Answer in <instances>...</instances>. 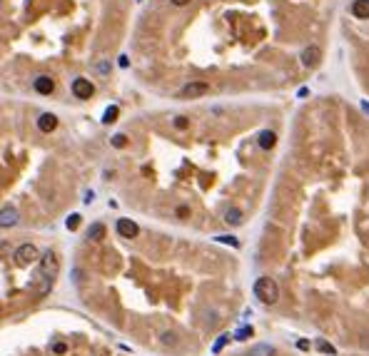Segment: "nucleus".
Instances as JSON below:
<instances>
[{"label":"nucleus","mask_w":369,"mask_h":356,"mask_svg":"<svg viewBox=\"0 0 369 356\" xmlns=\"http://www.w3.org/2000/svg\"><path fill=\"white\" fill-rule=\"evenodd\" d=\"M299 60H302V65H305V68H317V65H319V60H322V50H319V48H317V45H310V48H305V50H302V57H299Z\"/></svg>","instance_id":"39448f33"},{"label":"nucleus","mask_w":369,"mask_h":356,"mask_svg":"<svg viewBox=\"0 0 369 356\" xmlns=\"http://www.w3.org/2000/svg\"><path fill=\"white\" fill-rule=\"evenodd\" d=\"M33 87H35V93H40V95H53V90H55V80L48 77V75H40V77H35Z\"/></svg>","instance_id":"1a4fd4ad"},{"label":"nucleus","mask_w":369,"mask_h":356,"mask_svg":"<svg viewBox=\"0 0 369 356\" xmlns=\"http://www.w3.org/2000/svg\"><path fill=\"white\" fill-rule=\"evenodd\" d=\"M172 125H175L177 130H185V127H187V117H175V122H172Z\"/></svg>","instance_id":"393cba45"},{"label":"nucleus","mask_w":369,"mask_h":356,"mask_svg":"<svg viewBox=\"0 0 369 356\" xmlns=\"http://www.w3.org/2000/svg\"><path fill=\"white\" fill-rule=\"evenodd\" d=\"M13 259H15L18 266H30L35 259H40V252H38V247H33V244H23V247L15 249Z\"/></svg>","instance_id":"f03ea898"},{"label":"nucleus","mask_w":369,"mask_h":356,"mask_svg":"<svg viewBox=\"0 0 369 356\" xmlns=\"http://www.w3.org/2000/svg\"><path fill=\"white\" fill-rule=\"evenodd\" d=\"M170 3H172V5H177V8H185V5H190L192 0H170Z\"/></svg>","instance_id":"cd10ccee"},{"label":"nucleus","mask_w":369,"mask_h":356,"mask_svg":"<svg viewBox=\"0 0 369 356\" xmlns=\"http://www.w3.org/2000/svg\"><path fill=\"white\" fill-rule=\"evenodd\" d=\"M55 127H58V117H55L53 113H42L38 117V130L40 132H53Z\"/></svg>","instance_id":"9d476101"},{"label":"nucleus","mask_w":369,"mask_h":356,"mask_svg":"<svg viewBox=\"0 0 369 356\" xmlns=\"http://www.w3.org/2000/svg\"><path fill=\"white\" fill-rule=\"evenodd\" d=\"M110 145H113V147H117V150H120V147H125V145H127V137H125V135H113V140H110Z\"/></svg>","instance_id":"412c9836"},{"label":"nucleus","mask_w":369,"mask_h":356,"mask_svg":"<svg viewBox=\"0 0 369 356\" xmlns=\"http://www.w3.org/2000/svg\"><path fill=\"white\" fill-rule=\"evenodd\" d=\"M352 15L359 20H369V0H354L352 3Z\"/></svg>","instance_id":"f8f14e48"},{"label":"nucleus","mask_w":369,"mask_h":356,"mask_svg":"<svg viewBox=\"0 0 369 356\" xmlns=\"http://www.w3.org/2000/svg\"><path fill=\"white\" fill-rule=\"evenodd\" d=\"M95 70L97 73H102V75H107V73H110V65H107V62H97Z\"/></svg>","instance_id":"a878e982"},{"label":"nucleus","mask_w":369,"mask_h":356,"mask_svg":"<svg viewBox=\"0 0 369 356\" xmlns=\"http://www.w3.org/2000/svg\"><path fill=\"white\" fill-rule=\"evenodd\" d=\"M117 115H120L117 105H110V107L105 110V115H102V122H105V125H113V122L117 120Z\"/></svg>","instance_id":"dca6fc26"},{"label":"nucleus","mask_w":369,"mask_h":356,"mask_svg":"<svg viewBox=\"0 0 369 356\" xmlns=\"http://www.w3.org/2000/svg\"><path fill=\"white\" fill-rule=\"evenodd\" d=\"M80 219H82L80 214H70L65 225H68V229H70V232H75V229H78V227H80Z\"/></svg>","instance_id":"aec40b11"},{"label":"nucleus","mask_w":369,"mask_h":356,"mask_svg":"<svg viewBox=\"0 0 369 356\" xmlns=\"http://www.w3.org/2000/svg\"><path fill=\"white\" fill-rule=\"evenodd\" d=\"M257 142H259L262 150H272L274 145H277V135H274L272 130H262L257 135Z\"/></svg>","instance_id":"9b49d317"},{"label":"nucleus","mask_w":369,"mask_h":356,"mask_svg":"<svg viewBox=\"0 0 369 356\" xmlns=\"http://www.w3.org/2000/svg\"><path fill=\"white\" fill-rule=\"evenodd\" d=\"M117 234L125 237V239H135L137 234H140V227L133 219H127V217H120L117 219Z\"/></svg>","instance_id":"20e7f679"},{"label":"nucleus","mask_w":369,"mask_h":356,"mask_svg":"<svg viewBox=\"0 0 369 356\" xmlns=\"http://www.w3.org/2000/svg\"><path fill=\"white\" fill-rule=\"evenodd\" d=\"M55 269H58V262H55V254L53 252H45L42 259H40V272L45 279H53L55 277Z\"/></svg>","instance_id":"423d86ee"},{"label":"nucleus","mask_w":369,"mask_h":356,"mask_svg":"<svg viewBox=\"0 0 369 356\" xmlns=\"http://www.w3.org/2000/svg\"><path fill=\"white\" fill-rule=\"evenodd\" d=\"M254 297L262 301V304H270V306H272L274 301L279 299V286H277V281L270 279V277H259V279L254 281Z\"/></svg>","instance_id":"f257e3e1"},{"label":"nucleus","mask_w":369,"mask_h":356,"mask_svg":"<svg viewBox=\"0 0 369 356\" xmlns=\"http://www.w3.org/2000/svg\"><path fill=\"white\" fill-rule=\"evenodd\" d=\"M230 334H222V337L217 339V341H214V346H212V351L214 354H220V351H222V349H225V344H227V341H230Z\"/></svg>","instance_id":"a211bd4d"},{"label":"nucleus","mask_w":369,"mask_h":356,"mask_svg":"<svg viewBox=\"0 0 369 356\" xmlns=\"http://www.w3.org/2000/svg\"><path fill=\"white\" fill-rule=\"evenodd\" d=\"M160 341H162L165 346H175V344H177V334H175V331H165V334H160Z\"/></svg>","instance_id":"f3484780"},{"label":"nucleus","mask_w":369,"mask_h":356,"mask_svg":"<svg viewBox=\"0 0 369 356\" xmlns=\"http://www.w3.org/2000/svg\"><path fill=\"white\" fill-rule=\"evenodd\" d=\"M250 356H274V349L270 344H257L250 349Z\"/></svg>","instance_id":"2eb2a0df"},{"label":"nucleus","mask_w":369,"mask_h":356,"mask_svg":"<svg viewBox=\"0 0 369 356\" xmlns=\"http://www.w3.org/2000/svg\"><path fill=\"white\" fill-rule=\"evenodd\" d=\"M105 237V225L102 222H95V225L88 229V239H93V242H100Z\"/></svg>","instance_id":"ddd939ff"},{"label":"nucleus","mask_w":369,"mask_h":356,"mask_svg":"<svg viewBox=\"0 0 369 356\" xmlns=\"http://www.w3.org/2000/svg\"><path fill=\"white\" fill-rule=\"evenodd\" d=\"M252 334H254V331H252V326H242V329H240V331L234 334V339H240V341H242V339H250Z\"/></svg>","instance_id":"5701e85b"},{"label":"nucleus","mask_w":369,"mask_h":356,"mask_svg":"<svg viewBox=\"0 0 369 356\" xmlns=\"http://www.w3.org/2000/svg\"><path fill=\"white\" fill-rule=\"evenodd\" d=\"M214 242H220V244H230V247H240V242H237L234 237H227V234H222V237H214Z\"/></svg>","instance_id":"4be33fe9"},{"label":"nucleus","mask_w":369,"mask_h":356,"mask_svg":"<svg viewBox=\"0 0 369 356\" xmlns=\"http://www.w3.org/2000/svg\"><path fill=\"white\" fill-rule=\"evenodd\" d=\"M18 219H20V214L13 205H5L0 209V227H15Z\"/></svg>","instance_id":"0eeeda50"},{"label":"nucleus","mask_w":369,"mask_h":356,"mask_svg":"<svg viewBox=\"0 0 369 356\" xmlns=\"http://www.w3.org/2000/svg\"><path fill=\"white\" fill-rule=\"evenodd\" d=\"M207 90H210V87H207V82H187V85L180 90V97H190V100H192V97L205 95Z\"/></svg>","instance_id":"6e6552de"},{"label":"nucleus","mask_w":369,"mask_h":356,"mask_svg":"<svg viewBox=\"0 0 369 356\" xmlns=\"http://www.w3.org/2000/svg\"><path fill=\"white\" fill-rule=\"evenodd\" d=\"M297 349H302V351H307V349H310V341H305V339H299V341H297Z\"/></svg>","instance_id":"bb28decb"},{"label":"nucleus","mask_w":369,"mask_h":356,"mask_svg":"<svg viewBox=\"0 0 369 356\" xmlns=\"http://www.w3.org/2000/svg\"><path fill=\"white\" fill-rule=\"evenodd\" d=\"M225 222H227V225H232V227L242 225V212H240L237 207H232V209H227V212H225Z\"/></svg>","instance_id":"4468645a"},{"label":"nucleus","mask_w":369,"mask_h":356,"mask_svg":"<svg viewBox=\"0 0 369 356\" xmlns=\"http://www.w3.org/2000/svg\"><path fill=\"white\" fill-rule=\"evenodd\" d=\"M317 349H319V351H324V354H330V356L337 354V349H334L332 344H327V341H322V339L317 341Z\"/></svg>","instance_id":"6ab92c4d"},{"label":"nucleus","mask_w":369,"mask_h":356,"mask_svg":"<svg viewBox=\"0 0 369 356\" xmlns=\"http://www.w3.org/2000/svg\"><path fill=\"white\" fill-rule=\"evenodd\" d=\"M127 65H130V62H127V57L120 55V68H127Z\"/></svg>","instance_id":"c85d7f7f"},{"label":"nucleus","mask_w":369,"mask_h":356,"mask_svg":"<svg viewBox=\"0 0 369 356\" xmlns=\"http://www.w3.org/2000/svg\"><path fill=\"white\" fill-rule=\"evenodd\" d=\"M50 349H53V354H65V351H68V346H65L62 341H55Z\"/></svg>","instance_id":"b1692460"},{"label":"nucleus","mask_w":369,"mask_h":356,"mask_svg":"<svg viewBox=\"0 0 369 356\" xmlns=\"http://www.w3.org/2000/svg\"><path fill=\"white\" fill-rule=\"evenodd\" d=\"M362 110H364V113H369V102H362Z\"/></svg>","instance_id":"c756f323"},{"label":"nucleus","mask_w":369,"mask_h":356,"mask_svg":"<svg viewBox=\"0 0 369 356\" xmlns=\"http://www.w3.org/2000/svg\"><path fill=\"white\" fill-rule=\"evenodd\" d=\"M73 95L80 97V100H90L95 95V85L85 77H78V80H73Z\"/></svg>","instance_id":"7ed1b4c3"}]
</instances>
